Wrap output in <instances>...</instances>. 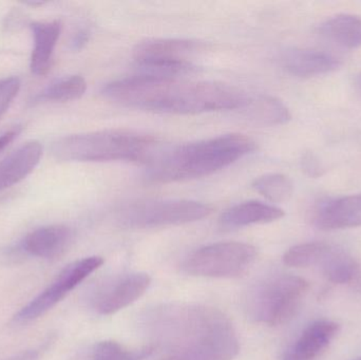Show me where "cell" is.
Wrapping results in <instances>:
<instances>
[{
  "label": "cell",
  "instance_id": "cell-1",
  "mask_svg": "<svg viewBox=\"0 0 361 360\" xmlns=\"http://www.w3.org/2000/svg\"><path fill=\"white\" fill-rule=\"evenodd\" d=\"M150 346L180 360H233L239 338L229 317L214 306L165 304L142 316Z\"/></svg>",
  "mask_w": 361,
  "mask_h": 360
},
{
  "label": "cell",
  "instance_id": "cell-2",
  "mask_svg": "<svg viewBox=\"0 0 361 360\" xmlns=\"http://www.w3.org/2000/svg\"><path fill=\"white\" fill-rule=\"evenodd\" d=\"M102 93L126 107L171 114L243 109L250 99L239 89L222 82L144 74L110 82Z\"/></svg>",
  "mask_w": 361,
  "mask_h": 360
},
{
  "label": "cell",
  "instance_id": "cell-3",
  "mask_svg": "<svg viewBox=\"0 0 361 360\" xmlns=\"http://www.w3.org/2000/svg\"><path fill=\"white\" fill-rule=\"evenodd\" d=\"M257 149L254 139L239 133L185 144L159 154L146 178L154 183L185 181L212 175Z\"/></svg>",
  "mask_w": 361,
  "mask_h": 360
},
{
  "label": "cell",
  "instance_id": "cell-4",
  "mask_svg": "<svg viewBox=\"0 0 361 360\" xmlns=\"http://www.w3.org/2000/svg\"><path fill=\"white\" fill-rule=\"evenodd\" d=\"M51 151L65 162L150 163L159 154V142L145 133L110 129L61 137L53 143Z\"/></svg>",
  "mask_w": 361,
  "mask_h": 360
},
{
  "label": "cell",
  "instance_id": "cell-5",
  "mask_svg": "<svg viewBox=\"0 0 361 360\" xmlns=\"http://www.w3.org/2000/svg\"><path fill=\"white\" fill-rule=\"evenodd\" d=\"M310 283L294 275H279L259 283L248 292L245 311L255 323L279 327L300 311Z\"/></svg>",
  "mask_w": 361,
  "mask_h": 360
},
{
  "label": "cell",
  "instance_id": "cell-6",
  "mask_svg": "<svg viewBox=\"0 0 361 360\" xmlns=\"http://www.w3.org/2000/svg\"><path fill=\"white\" fill-rule=\"evenodd\" d=\"M257 249L243 242H219L200 247L183 262V270L204 278H238L256 261Z\"/></svg>",
  "mask_w": 361,
  "mask_h": 360
},
{
  "label": "cell",
  "instance_id": "cell-7",
  "mask_svg": "<svg viewBox=\"0 0 361 360\" xmlns=\"http://www.w3.org/2000/svg\"><path fill=\"white\" fill-rule=\"evenodd\" d=\"M212 207L191 200H154L133 203L118 213V221L129 228H156L199 221Z\"/></svg>",
  "mask_w": 361,
  "mask_h": 360
},
{
  "label": "cell",
  "instance_id": "cell-8",
  "mask_svg": "<svg viewBox=\"0 0 361 360\" xmlns=\"http://www.w3.org/2000/svg\"><path fill=\"white\" fill-rule=\"evenodd\" d=\"M202 44L195 40L149 39L140 42L133 50L137 68L144 75L180 77L191 73L195 67L189 56L199 51Z\"/></svg>",
  "mask_w": 361,
  "mask_h": 360
},
{
  "label": "cell",
  "instance_id": "cell-9",
  "mask_svg": "<svg viewBox=\"0 0 361 360\" xmlns=\"http://www.w3.org/2000/svg\"><path fill=\"white\" fill-rule=\"evenodd\" d=\"M103 263V258L92 256L68 264L46 290L17 313L15 321L19 323H30L44 316L92 273L99 270Z\"/></svg>",
  "mask_w": 361,
  "mask_h": 360
},
{
  "label": "cell",
  "instance_id": "cell-10",
  "mask_svg": "<svg viewBox=\"0 0 361 360\" xmlns=\"http://www.w3.org/2000/svg\"><path fill=\"white\" fill-rule=\"evenodd\" d=\"M152 278L146 273H127L108 279L99 285L90 296L93 310L108 316L137 302L149 289Z\"/></svg>",
  "mask_w": 361,
  "mask_h": 360
},
{
  "label": "cell",
  "instance_id": "cell-11",
  "mask_svg": "<svg viewBox=\"0 0 361 360\" xmlns=\"http://www.w3.org/2000/svg\"><path fill=\"white\" fill-rule=\"evenodd\" d=\"M341 331V325L329 319L307 325L296 342L284 353L282 360H320Z\"/></svg>",
  "mask_w": 361,
  "mask_h": 360
},
{
  "label": "cell",
  "instance_id": "cell-12",
  "mask_svg": "<svg viewBox=\"0 0 361 360\" xmlns=\"http://www.w3.org/2000/svg\"><path fill=\"white\" fill-rule=\"evenodd\" d=\"M73 230L69 226L55 224L42 226L27 234L21 241L20 251L33 257L55 259L71 247Z\"/></svg>",
  "mask_w": 361,
  "mask_h": 360
},
{
  "label": "cell",
  "instance_id": "cell-13",
  "mask_svg": "<svg viewBox=\"0 0 361 360\" xmlns=\"http://www.w3.org/2000/svg\"><path fill=\"white\" fill-rule=\"evenodd\" d=\"M284 69L297 77H313L336 71L341 66V61L322 51L292 48L281 55Z\"/></svg>",
  "mask_w": 361,
  "mask_h": 360
},
{
  "label": "cell",
  "instance_id": "cell-14",
  "mask_svg": "<svg viewBox=\"0 0 361 360\" xmlns=\"http://www.w3.org/2000/svg\"><path fill=\"white\" fill-rule=\"evenodd\" d=\"M322 230H345L361 226V194L341 197L322 205L314 218Z\"/></svg>",
  "mask_w": 361,
  "mask_h": 360
},
{
  "label": "cell",
  "instance_id": "cell-15",
  "mask_svg": "<svg viewBox=\"0 0 361 360\" xmlns=\"http://www.w3.org/2000/svg\"><path fill=\"white\" fill-rule=\"evenodd\" d=\"M42 156V144L29 142L4 159L0 162V192L25 179L37 166Z\"/></svg>",
  "mask_w": 361,
  "mask_h": 360
},
{
  "label": "cell",
  "instance_id": "cell-16",
  "mask_svg": "<svg viewBox=\"0 0 361 360\" xmlns=\"http://www.w3.org/2000/svg\"><path fill=\"white\" fill-rule=\"evenodd\" d=\"M61 27L63 25L59 20L32 23L34 48L30 68L34 75L44 76L50 71L53 53L61 36Z\"/></svg>",
  "mask_w": 361,
  "mask_h": 360
},
{
  "label": "cell",
  "instance_id": "cell-17",
  "mask_svg": "<svg viewBox=\"0 0 361 360\" xmlns=\"http://www.w3.org/2000/svg\"><path fill=\"white\" fill-rule=\"evenodd\" d=\"M284 217V211L274 205L248 201L227 209L220 217L221 228L235 230L252 224H267Z\"/></svg>",
  "mask_w": 361,
  "mask_h": 360
},
{
  "label": "cell",
  "instance_id": "cell-18",
  "mask_svg": "<svg viewBox=\"0 0 361 360\" xmlns=\"http://www.w3.org/2000/svg\"><path fill=\"white\" fill-rule=\"evenodd\" d=\"M319 34L324 39L347 50L361 46V17L338 14L322 23Z\"/></svg>",
  "mask_w": 361,
  "mask_h": 360
},
{
  "label": "cell",
  "instance_id": "cell-19",
  "mask_svg": "<svg viewBox=\"0 0 361 360\" xmlns=\"http://www.w3.org/2000/svg\"><path fill=\"white\" fill-rule=\"evenodd\" d=\"M341 247L326 242H307L290 247L283 256V262L290 268H317L324 272Z\"/></svg>",
  "mask_w": 361,
  "mask_h": 360
},
{
  "label": "cell",
  "instance_id": "cell-20",
  "mask_svg": "<svg viewBox=\"0 0 361 360\" xmlns=\"http://www.w3.org/2000/svg\"><path fill=\"white\" fill-rule=\"evenodd\" d=\"M244 113L252 122L267 126L284 125L292 118L288 108L280 99L269 95H259L248 99Z\"/></svg>",
  "mask_w": 361,
  "mask_h": 360
},
{
  "label": "cell",
  "instance_id": "cell-21",
  "mask_svg": "<svg viewBox=\"0 0 361 360\" xmlns=\"http://www.w3.org/2000/svg\"><path fill=\"white\" fill-rule=\"evenodd\" d=\"M252 187L273 203H283L292 198L294 184L288 175L269 173L252 182Z\"/></svg>",
  "mask_w": 361,
  "mask_h": 360
},
{
  "label": "cell",
  "instance_id": "cell-22",
  "mask_svg": "<svg viewBox=\"0 0 361 360\" xmlns=\"http://www.w3.org/2000/svg\"><path fill=\"white\" fill-rule=\"evenodd\" d=\"M87 90V82L82 76L61 78L47 87L37 95L38 101H69L80 99Z\"/></svg>",
  "mask_w": 361,
  "mask_h": 360
},
{
  "label": "cell",
  "instance_id": "cell-23",
  "mask_svg": "<svg viewBox=\"0 0 361 360\" xmlns=\"http://www.w3.org/2000/svg\"><path fill=\"white\" fill-rule=\"evenodd\" d=\"M322 274L334 285H349L360 278V264L355 258L341 249Z\"/></svg>",
  "mask_w": 361,
  "mask_h": 360
},
{
  "label": "cell",
  "instance_id": "cell-24",
  "mask_svg": "<svg viewBox=\"0 0 361 360\" xmlns=\"http://www.w3.org/2000/svg\"><path fill=\"white\" fill-rule=\"evenodd\" d=\"M156 350L148 346L141 350H129L114 340H105L95 345L91 360H144Z\"/></svg>",
  "mask_w": 361,
  "mask_h": 360
},
{
  "label": "cell",
  "instance_id": "cell-25",
  "mask_svg": "<svg viewBox=\"0 0 361 360\" xmlns=\"http://www.w3.org/2000/svg\"><path fill=\"white\" fill-rule=\"evenodd\" d=\"M19 89H20V80L16 76H10V77L0 80V120L18 94Z\"/></svg>",
  "mask_w": 361,
  "mask_h": 360
},
{
  "label": "cell",
  "instance_id": "cell-26",
  "mask_svg": "<svg viewBox=\"0 0 361 360\" xmlns=\"http://www.w3.org/2000/svg\"><path fill=\"white\" fill-rule=\"evenodd\" d=\"M301 164H302V170L310 177H319L324 173V167H322L320 161L310 152L303 156Z\"/></svg>",
  "mask_w": 361,
  "mask_h": 360
},
{
  "label": "cell",
  "instance_id": "cell-27",
  "mask_svg": "<svg viewBox=\"0 0 361 360\" xmlns=\"http://www.w3.org/2000/svg\"><path fill=\"white\" fill-rule=\"evenodd\" d=\"M20 133V129L16 128L13 130L6 131L4 135H0V151L4 149L6 146L10 145L14 141L15 137Z\"/></svg>",
  "mask_w": 361,
  "mask_h": 360
},
{
  "label": "cell",
  "instance_id": "cell-28",
  "mask_svg": "<svg viewBox=\"0 0 361 360\" xmlns=\"http://www.w3.org/2000/svg\"><path fill=\"white\" fill-rule=\"evenodd\" d=\"M88 39V33L86 31H80L74 36L73 40H72V46H73V49H76V50H80L87 44Z\"/></svg>",
  "mask_w": 361,
  "mask_h": 360
},
{
  "label": "cell",
  "instance_id": "cell-29",
  "mask_svg": "<svg viewBox=\"0 0 361 360\" xmlns=\"http://www.w3.org/2000/svg\"><path fill=\"white\" fill-rule=\"evenodd\" d=\"M4 360H39V353L36 351H25V352Z\"/></svg>",
  "mask_w": 361,
  "mask_h": 360
},
{
  "label": "cell",
  "instance_id": "cell-30",
  "mask_svg": "<svg viewBox=\"0 0 361 360\" xmlns=\"http://www.w3.org/2000/svg\"><path fill=\"white\" fill-rule=\"evenodd\" d=\"M358 86H360V88L361 89V74L360 78H358Z\"/></svg>",
  "mask_w": 361,
  "mask_h": 360
},
{
  "label": "cell",
  "instance_id": "cell-31",
  "mask_svg": "<svg viewBox=\"0 0 361 360\" xmlns=\"http://www.w3.org/2000/svg\"><path fill=\"white\" fill-rule=\"evenodd\" d=\"M165 360H180V359H176V357H169V359H166Z\"/></svg>",
  "mask_w": 361,
  "mask_h": 360
},
{
  "label": "cell",
  "instance_id": "cell-32",
  "mask_svg": "<svg viewBox=\"0 0 361 360\" xmlns=\"http://www.w3.org/2000/svg\"><path fill=\"white\" fill-rule=\"evenodd\" d=\"M353 360H361V357H358V359H353Z\"/></svg>",
  "mask_w": 361,
  "mask_h": 360
}]
</instances>
